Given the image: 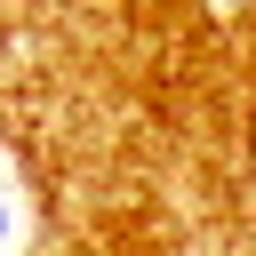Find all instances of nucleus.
Here are the masks:
<instances>
[{
    "label": "nucleus",
    "mask_w": 256,
    "mask_h": 256,
    "mask_svg": "<svg viewBox=\"0 0 256 256\" xmlns=\"http://www.w3.org/2000/svg\"><path fill=\"white\" fill-rule=\"evenodd\" d=\"M16 248H24V192H16V176L0 160V256H16Z\"/></svg>",
    "instance_id": "f257e3e1"
}]
</instances>
